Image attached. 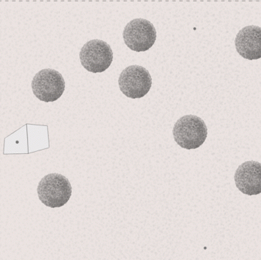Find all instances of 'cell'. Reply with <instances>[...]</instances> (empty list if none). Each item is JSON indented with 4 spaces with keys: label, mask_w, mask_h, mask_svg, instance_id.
Here are the masks:
<instances>
[{
    "label": "cell",
    "mask_w": 261,
    "mask_h": 260,
    "mask_svg": "<svg viewBox=\"0 0 261 260\" xmlns=\"http://www.w3.org/2000/svg\"><path fill=\"white\" fill-rule=\"evenodd\" d=\"M118 85L122 93L132 99H141L148 93L152 87V77L146 68L130 65L122 71Z\"/></svg>",
    "instance_id": "6"
},
{
    "label": "cell",
    "mask_w": 261,
    "mask_h": 260,
    "mask_svg": "<svg viewBox=\"0 0 261 260\" xmlns=\"http://www.w3.org/2000/svg\"><path fill=\"white\" fill-rule=\"evenodd\" d=\"M80 60L88 72L101 74L107 70L113 62V50L105 41L97 39L90 40L81 48Z\"/></svg>",
    "instance_id": "3"
},
{
    "label": "cell",
    "mask_w": 261,
    "mask_h": 260,
    "mask_svg": "<svg viewBox=\"0 0 261 260\" xmlns=\"http://www.w3.org/2000/svg\"><path fill=\"white\" fill-rule=\"evenodd\" d=\"M122 37L127 48L131 51L140 53L149 51L153 46L157 33L150 21L138 18L126 25Z\"/></svg>",
    "instance_id": "5"
},
{
    "label": "cell",
    "mask_w": 261,
    "mask_h": 260,
    "mask_svg": "<svg viewBox=\"0 0 261 260\" xmlns=\"http://www.w3.org/2000/svg\"><path fill=\"white\" fill-rule=\"evenodd\" d=\"M236 187L248 196L261 194V163L255 161L240 165L234 176Z\"/></svg>",
    "instance_id": "7"
},
{
    "label": "cell",
    "mask_w": 261,
    "mask_h": 260,
    "mask_svg": "<svg viewBox=\"0 0 261 260\" xmlns=\"http://www.w3.org/2000/svg\"><path fill=\"white\" fill-rule=\"evenodd\" d=\"M65 80L60 73L47 68L39 71L32 81V90L36 98L44 103L55 102L63 96Z\"/></svg>",
    "instance_id": "4"
},
{
    "label": "cell",
    "mask_w": 261,
    "mask_h": 260,
    "mask_svg": "<svg viewBox=\"0 0 261 260\" xmlns=\"http://www.w3.org/2000/svg\"><path fill=\"white\" fill-rule=\"evenodd\" d=\"M39 199L44 205L50 208L61 207L72 196V186L65 176L58 173L44 176L37 186Z\"/></svg>",
    "instance_id": "1"
},
{
    "label": "cell",
    "mask_w": 261,
    "mask_h": 260,
    "mask_svg": "<svg viewBox=\"0 0 261 260\" xmlns=\"http://www.w3.org/2000/svg\"><path fill=\"white\" fill-rule=\"evenodd\" d=\"M174 140L182 149L191 150L201 147L207 136V126L194 115H184L174 125Z\"/></svg>",
    "instance_id": "2"
},
{
    "label": "cell",
    "mask_w": 261,
    "mask_h": 260,
    "mask_svg": "<svg viewBox=\"0 0 261 260\" xmlns=\"http://www.w3.org/2000/svg\"><path fill=\"white\" fill-rule=\"evenodd\" d=\"M236 51L248 60L261 58V28L250 26L239 32L235 39Z\"/></svg>",
    "instance_id": "8"
}]
</instances>
